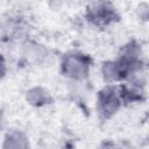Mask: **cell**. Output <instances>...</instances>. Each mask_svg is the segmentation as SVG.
<instances>
[{"mask_svg": "<svg viewBox=\"0 0 149 149\" xmlns=\"http://www.w3.org/2000/svg\"><path fill=\"white\" fill-rule=\"evenodd\" d=\"M91 58L81 52H69L61 62V72L65 78L74 81H83L88 77Z\"/></svg>", "mask_w": 149, "mask_h": 149, "instance_id": "1", "label": "cell"}, {"mask_svg": "<svg viewBox=\"0 0 149 149\" xmlns=\"http://www.w3.org/2000/svg\"><path fill=\"white\" fill-rule=\"evenodd\" d=\"M122 104L119 90L114 86L107 85L98 92L97 95V112L101 120L111 119L120 109Z\"/></svg>", "mask_w": 149, "mask_h": 149, "instance_id": "2", "label": "cell"}, {"mask_svg": "<svg viewBox=\"0 0 149 149\" xmlns=\"http://www.w3.org/2000/svg\"><path fill=\"white\" fill-rule=\"evenodd\" d=\"M86 17L92 24L106 26L116 20L118 15L107 0H88L86 6Z\"/></svg>", "mask_w": 149, "mask_h": 149, "instance_id": "3", "label": "cell"}, {"mask_svg": "<svg viewBox=\"0 0 149 149\" xmlns=\"http://www.w3.org/2000/svg\"><path fill=\"white\" fill-rule=\"evenodd\" d=\"M29 146L27 135L20 129H9L3 140V149H24Z\"/></svg>", "mask_w": 149, "mask_h": 149, "instance_id": "4", "label": "cell"}, {"mask_svg": "<svg viewBox=\"0 0 149 149\" xmlns=\"http://www.w3.org/2000/svg\"><path fill=\"white\" fill-rule=\"evenodd\" d=\"M26 100L31 106L42 107V106H45V105L50 104L52 101V98L45 88H43L41 86H34V87H31L27 91Z\"/></svg>", "mask_w": 149, "mask_h": 149, "instance_id": "5", "label": "cell"}, {"mask_svg": "<svg viewBox=\"0 0 149 149\" xmlns=\"http://www.w3.org/2000/svg\"><path fill=\"white\" fill-rule=\"evenodd\" d=\"M101 74L106 83H114L122 80L120 66L116 61H107L101 65Z\"/></svg>", "mask_w": 149, "mask_h": 149, "instance_id": "6", "label": "cell"}, {"mask_svg": "<svg viewBox=\"0 0 149 149\" xmlns=\"http://www.w3.org/2000/svg\"><path fill=\"white\" fill-rule=\"evenodd\" d=\"M26 56L31 61H40L44 57V49L36 43L29 44L26 47Z\"/></svg>", "mask_w": 149, "mask_h": 149, "instance_id": "7", "label": "cell"}]
</instances>
